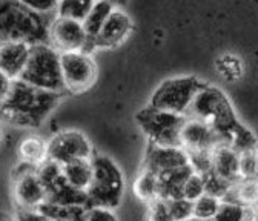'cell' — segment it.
<instances>
[{
  "mask_svg": "<svg viewBox=\"0 0 258 221\" xmlns=\"http://www.w3.org/2000/svg\"><path fill=\"white\" fill-rule=\"evenodd\" d=\"M180 146L187 152H211L218 143H224L221 137L212 129V126L199 120L186 117L178 134Z\"/></svg>",
  "mask_w": 258,
  "mask_h": 221,
  "instance_id": "cell-12",
  "label": "cell"
},
{
  "mask_svg": "<svg viewBox=\"0 0 258 221\" xmlns=\"http://www.w3.org/2000/svg\"><path fill=\"white\" fill-rule=\"evenodd\" d=\"M48 43L58 52L91 51V42L82 22L54 16L48 28Z\"/></svg>",
  "mask_w": 258,
  "mask_h": 221,
  "instance_id": "cell-10",
  "label": "cell"
},
{
  "mask_svg": "<svg viewBox=\"0 0 258 221\" xmlns=\"http://www.w3.org/2000/svg\"><path fill=\"white\" fill-rule=\"evenodd\" d=\"M29 49L31 45L25 42H0V71L17 80L26 66Z\"/></svg>",
  "mask_w": 258,
  "mask_h": 221,
  "instance_id": "cell-16",
  "label": "cell"
},
{
  "mask_svg": "<svg viewBox=\"0 0 258 221\" xmlns=\"http://www.w3.org/2000/svg\"><path fill=\"white\" fill-rule=\"evenodd\" d=\"M211 171L231 186L237 183L240 180L238 152L228 143H218L211 151Z\"/></svg>",
  "mask_w": 258,
  "mask_h": 221,
  "instance_id": "cell-15",
  "label": "cell"
},
{
  "mask_svg": "<svg viewBox=\"0 0 258 221\" xmlns=\"http://www.w3.org/2000/svg\"><path fill=\"white\" fill-rule=\"evenodd\" d=\"M61 99V92L34 88L22 80H14L10 97L0 105L2 114L16 124L40 126Z\"/></svg>",
  "mask_w": 258,
  "mask_h": 221,
  "instance_id": "cell-1",
  "label": "cell"
},
{
  "mask_svg": "<svg viewBox=\"0 0 258 221\" xmlns=\"http://www.w3.org/2000/svg\"><path fill=\"white\" fill-rule=\"evenodd\" d=\"M0 138H2V135H0Z\"/></svg>",
  "mask_w": 258,
  "mask_h": 221,
  "instance_id": "cell-36",
  "label": "cell"
},
{
  "mask_svg": "<svg viewBox=\"0 0 258 221\" xmlns=\"http://www.w3.org/2000/svg\"><path fill=\"white\" fill-rule=\"evenodd\" d=\"M17 221H55V219L42 213L40 210H20Z\"/></svg>",
  "mask_w": 258,
  "mask_h": 221,
  "instance_id": "cell-32",
  "label": "cell"
},
{
  "mask_svg": "<svg viewBox=\"0 0 258 221\" xmlns=\"http://www.w3.org/2000/svg\"><path fill=\"white\" fill-rule=\"evenodd\" d=\"M83 221H118L115 212L108 207L91 206L85 209Z\"/></svg>",
  "mask_w": 258,
  "mask_h": 221,
  "instance_id": "cell-30",
  "label": "cell"
},
{
  "mask_svg": "<svg viewBox=\"0 0 258 221\" xmlns=\"http://www.w3.org/2000/svg\"><path fill=\"white\" fill-rule=\"evenodd\" d=\"M133 191L137 198H140L145 203H151L157 198H160V186H158V174L142 168L139 172L134 184Z\"/></svg>",
  "mask_w": 258,
  "mask_h": 221,
  "instance_id": "cell-21",
  "label": "cell"
},
{
  "mask_svg": "<svg viewBox=\"0 0 258 221\" xmlns=\"http://www.w3.org/2000/svg\"><path fill=\"white\" fill-rule=\"evenodd\" d=\"M133 33V20L126 13L118 10L117 7L111 11L108 19L105 20L102 29L92 42V49L102 48L111 49L120 46Z\"/></svg>",
  "mask_w": 258,
  "mask_h": 221,
  "instance_id": "cell-13",
  "label": "cell"
},
{
  "mask_svg": "<svg viewBox=\"0 0 258 221\" xmlns=\"http://www.w3.org/2000/svg\"><path fill=\"white\" fill-rule=\"evenodd\" d=\"M13 195L20 210H37L46 203V189L36 166L22 163L14 174Z\"/></svg>",
  "mask_w": 258,
  "mask_h": 221,
  "instance_id": "cell-9",
  "label": "cell"
},
{
  "mask_svg": "<svg viewBox=\"0 0 258 221\" xmlns=\"http://www.w3.org/2000/svg\"><path fill=\"white\" fill-rule=\"evenodd\" d=\"M55 221H71V219H55Z\"/></svg>",
  "mask_w": 258,
  "mask_h": 221,
  "instance_id": "cell-35",
  "label": "cell"
},
{
  "mask_svg": "<svg viewBox=\"0 0 258 221\" xmlns=\"http://www.w3.org/2000/svg\"><path fill=\"white\" fill-rule=\"evenodd\" d=\"M169 209V213L174 221H184L192 216V201L180 197L172 200H165Z\"/></svg>",
  "mask_w": 258,
  "mask_h": 221,
  "instance_id": "cell-27",
  "label": "cell"
},
{
  "mask_svg": "<svg viewBox=\"0 0 258 221\" xmlns=\"http://www.w3.org/2000/svg\"><path fill=\"white\" fill-rule=\"evenodd\" d=\"M246 218H247L246 206L235 201L221 200L211 221H246Z\"/></svg>",
  "mask_w": 258,
  "mask_h": 221,
  "instance_id": "cell-23",
  "label": "cell"
},
{
  "mask_svg": "<svg viewBox=\"0 0 258 221\" xmlns=\"http://www.w3.org/2000/svg\"><path fill=\"white\" fill-rule=\"evenodd\" d=\"M184 221H211V219H203V218H197V216H190Z\"/></svg>",
  "mask_w": 258,
  "mask_h": 221,
  "instance_id": "cell-34",
  "label": "cell"
},
{
  "mask_svg": "<svg viewBox=\"0 0 258 221\" xmlns=\"http://www.w3.org/2000/svg\"><path fill=\"white\" fill-rule=\"evenodd\" d=\"M95 0H58L55 16L83 22Z\"/></svg>",
  "mask_w": 258,
  "mask_h": 221,
  "instance_id": "cell-22",
  "label": "cell"
},
{
  "mask_svg": "<svg viewBox=\"0 0 258 221\" xmlns=\"http://www.w3.org/2000/svg\"><path fill=\"white\" fill-rule=\"evenodd\" d=\"M220 198L211 194H203L197 200L192 201V216L203 218V219H212L214 213L218 209Z\"/></svg>",
  "mask_w": 258,
  "mask_h": 221,
  "instance_id": "cell-24",
  "label": "cell"
},
{
  "mask_svg": "<svg viewBox=\"0 0 258 221\" xmlns=\"http://www.w3.org/2000/svg\"><path fill=\"white\" fill-rule=\"evenodd\" d=\"M19 80L46 91L63 92L60 52L48 42L31 45L26 66Z\"/></svg>",
  "mask_w": 258,
  "mask_h": 221,
  "instance_id": "cell-5",
  "label": "cell"
},
{
  "mask_svg": "<svg viewBox=\"0 0 258 221\" xmlns=\"http://www.w3.org/2000/svg\"><path fill=\"white\" fill-rule=\"evenodd\" d=\"M48 160L64 165L73 160L89 159L92 155V148L88 138L79 131H63L55 134L49 143H46Z\"/></svg>",
  "mask_w": 258,
  "mask_h": 221,
  "instance_id": "cell-11",
  "label": "cell"
},
{
  "mask_svg": "<svg viewBox=\"0 0 258 221\" xmlns=\"http://www.w3.org/2000/svg\"><path fill=\"white\" fill-rule=\"evenodd\" d=\"M63 91L73 94L89 89L97 79V66L88 51L60 52Z\"/></svg>",
  "mask_w": 258,
  "mask_h": 221,
  "instance_id": "cell-8",
  "label": "cell"
},
{
  "mask_svg": "<svg viewBox=\"0 0 258 221\" xmlns=\"http://www.w3.org/2000/svg\"><path fill=\"white\" fill-rule=\"evenodd\" d=\"M89 159L73 160L60 166L64 181L71 187L79 189V191H85L88 187L89 180H91V160Z\"/></svg>",
  "mask_w": 258,
  "mask_h": 221,
  "instance_id": "cell-19",
  "label": "cell"
},
{
  "mask_svg": "<svg viewBox=\"0 0 258 221\" xmlns=\"http://www.w3.org/2000/svg\"><path fill=\"white\" fill-rule=\"evenodd\" d=\"M148 204H149L148 221H174L165 200L157 198V200H154V201H151Z\"/></svg>",
  "mask_w": 258,
  "mask_h": 221,
  "instance_id": "cell-29",
  "label": "cell"
},
{
  "mask_svg": "<svg viewBox=\"0 0 258 221\" xmlns=\"http://www.w3.org/2000/svg\"><path fill=\"white\" fill-rule=\"evenodd\" d=\"M136 120L151 144L180 146L178 134L186 115L148 106L136 115Z\"/></svg>",
  "mask_w": 258,
  "mask_h": 221,
  "instance_id": "cell-7",
  "label": "cell"
},
{
  "mask_svg": "<svg viewBox=\"0 0 258 221\" xmlns=\"http://www.w3.org/2000/svg\"><path fill=\"white\" fill-rule=\"evenodd\" d=\"M115 8V5L109 0H95V4L92 5L91 11L88 13V16L83 19L82 25L85 28V33L91 42V49H92V42L99 34V31L102 29L105 20L108 19V16L111 14V11Z\"/></svg>",
  "mask_w": 258,
  "mask_h": 221,
  "instance_id": "cell-18",
  "label": "cell"
},
{
  "mask_svg": "<svg viewBox=\"0 0 258 221\" xmlns=\"http://www.w3.org/2000/svg\"><path fill=\"white\" fill-rule=\"evenodd\" d=\"M203 85L205 82L194 76L168 79L163 83H160V86H157L151 97L149 106L184 115L192 99L203 88Z\"/></svg>",
  "mask_w": 258,
  "mask_h": 221,
  "instance_id": "cell-6",
  "label": "cell"
},
{
  "mask_svg": "<svg viewBox=\"0 0 258 221\" xmlns=\"http://www.w3.org/2000/svg\"><path fill=\"white\" fill-rule=\"evenodd\" d=\"M91 180L86 194V207L100 206L114 209L124 194V177L118 165L106 155H91Z\"/></svg>",
  "mask_w": 258,
  "mask_h": 221,
  "instance_id": "cell-4",
  "label": "cell"
},
{
  "mask_svg": "<svg viewBox=\"0 0 258 221\" xmlns=\"http://www.w3.org/2000/svg\"><path fill=\"white\" fill-rule=\"evenodd\" d=\"M19 155L22 163L39 168L43 162L48 160L46 143L37 135H29L19 144Z\"/></svg>",
  "mask_w": 258,
  "mask_h": 221,
  "instance_id": "cell-20",
  "label": "cell"
},
{
  "mask_svg": "<svg viewBox=\"0 0 258 221\" xmlns=\"http://www.w3.org/2000/svg\"><path fill=\"white\" fill-rule=\"evenodd\" d=\"M52 17L31 11L19 0H0V42L14 40L29 45L48 42Z\"/></svg>",
  "mask_w": 258,
  "mask_h": 221,
  "instance_id": "cell-2",
  "label": "cell"
},
{
  "mask_svg": "<svg viewBox=\"0 0 258 221\" xmlns=\"http://www.w3.org/2000/svg\"><path fill=\"white\" fill-rule=\"evenodd\" d=\"M13 85H14V80L10 76H7L5 72L0 71V105H4L7 102V99L10 97Z\"/></svg>",
  "mask_w": 258,
  "mask_h": 221,
  "instance_id": "cell-31",
  "label": "cell"
},
{
  "mask_svg": "<svg viewBox=\"0 0 258 221\" xmlns=\"http://www.w3.org/2000/svg\"><path fill=\"white\" fill-rule=\"evenodd\" d=\"M238 174L240 178H255L256 175V152L244 151L238 154Z\"/></svg>",
  "mask_w": 258,
  "mask_h": 221,
  "instance_id": "cell-26",
  "label": "cell"
},
{
  "mask_svg": "<svg viewBox=\"0 0 258 221\" xmlns=\"http://www.w3.org/2000/svg\"><path fill=\"white\" fill-rule=\"evenodd\" d=\"M184 115L211 124L224 143L229 141L231 134L240 124L226 94L221 89L206 83L192 99Z\"/></svg>",
  "mask_w": 258,
  "mask_h": 221,
  "instance_id": "cell-3",
  "label": "cell"
},
{
  "mask_svg": "<svg viewBox=\"0 0 258 221\" xmlns=\"http://www.w3.org/2000/svg\"><path fill=\"white\" fill-rule=\"evenodd\" d=\"M194 169L190 165H186L183 168L168 171L158 175V186H160V198L161 200H172L181 197L183 183L187 178V175Z\"/></svg>",
  "mask_w": 258,
  "mask_h": 221,
  "instance_id": "cell-17",
  "label": "cell"
},
{
  "mask_svg": "<svg viewBox=\"0 0 258 221\" xmlns=\"http://www.w3.org/2000/svg\"><path fill=\"white\" fill-rule=\"evenodd\" d=\"M19 2L40 16L54 17L58 0H19Z\"/></svg>",
  "mask_w": 258,
  "mask_h": 221,
  "instance_id": "cell-28",
  "label": "cell"
},
{
  "mask_svg": "<svg viewBox=\"0 0 258 221\" xmlns=\"http://www.w3.org/2000/svg\"><path fill=\"white\" fill-rule=\"evenodd\" d=\"M186 165H189V157L181 146H160L149 143L143 160V168L158 175Z\"/></svg>",
  "mask_w": 258,
  "mask_h": 221,
  "instance_id": "cell-14",
  "label": "cell"
},
{
  "mask_svg": "<svg viewBox=\"0 0 258 221\" xmlns=\"http://www.w3.org/2000/svg\"><path fill=\"white\" fill-rule=\"evenodd\" d=\"M203 194H206V187H205V178L202 174L192 171L187 178L183 183V189H181V197L194 201L197 200L199 197H202Z\"/></svg>",
  "mask_w": 258,
  "mask_h": 221,
  "instance_id": "cell-25",
  "label": "cell"
},
{
  "mask_svg": "<svg viewBox=\"0 0 258 221\" xmlns=\"http://www.w3.org/2000/svg\"><path fill=\"white\" fill-rule=\"evenodd\" d=\"M0 221H17V218H14L13 215H10L7 212L0 210Z\"/></svg>",
  "mask_w": 258,
  "mask_h": 221,
  "instance_id": "cell-33",
  "label": "cell"
}]
</instances>
